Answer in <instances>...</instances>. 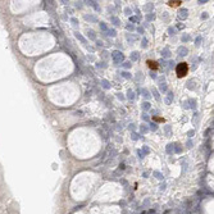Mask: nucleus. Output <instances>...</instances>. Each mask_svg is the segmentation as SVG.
<instances>
[{
	"label": "nucleus",
	"instance_id": "obj_2",
	"mask_svg": "<svg viewBox=\"0 0 214 214\" xmlns=\"http://www.w3.org/2000/svg\"><path fill=\"white\" fill-rule=\"evenodd\" d=\"M113 58H114V62H115V63L122 62V60H123V54L119 53V51H114V53H113Z\"/></svg>",
	"mask_w": 214,
	"mask_h": 214
},
{
	"label": "nucleus",
	"instance_id": "obj_4",
	"mask_svg": "<svg viewBox=\"0 0 214 214\" xmlns=\"http://www.w3.org/2000/svg\"><path fill=\"white\" fill-rule=\"evenodd\" d=\"M181 4H182V1H168L169 6H179Z\"/></svg>",
	"mask_w": 214,
	"mask_h": 214
},
{
	"label": "nucleus",
	"instance_id": "obj_1",
	"mask_svg": "<svg viewBox=\"0 0 214 214\" xmlns=\"http://www.w3.org/2000/svg\"><path fill=\"white\" fill-rule=\"evenodd\" d=\"M176 73H177L178 78L185 77L188 73V66H187V63H179L178 66L176 67Z\"/></svg>",
	"mask_w": 214,
	"mask_h": 214
},
{
	"label": "nucleus",
	"instance_id": "obj_3",
	"mask_svg": "<svg viewBox=\"0 0 214 214\" xmlns=\"http://www.w3.org/2000/svg\"><path fill=\"white\" fill-rule=\"evenodd\" d=\"M146 64H147V67H149L150 69H154V71H156V69L159 68V64H158L155 60H147Z\"/></svg>",
	"mask_w": 214,
	"mask_h": 214
}]
</instances>
